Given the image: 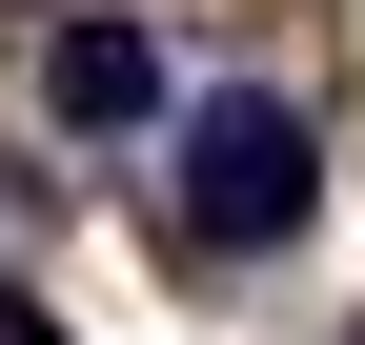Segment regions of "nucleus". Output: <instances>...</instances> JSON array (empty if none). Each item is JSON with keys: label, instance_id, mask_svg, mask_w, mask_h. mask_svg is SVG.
Segmentation results:
<instances>
[{"label": "nucleus", "instance_id": "obj_1", "mask_svg": "<svg viewBox=\"0 0 365 345\" xmlns=\"http://www.w3.org/2000/svg\"><path fill=\"white\" fill-rule=\"evenodd\" d=\"M182 224L244 264V244H304L325 224V143H304V102H264V81H223V102H182Z\"/></svg>", "mask_w": 365, "mask_h": 345}, {"label": "nucleus", "instance_id": "obj_2", "mask_svg": "<svg viewBox=\"0 0 365 345\" xmlns=\"http://www.w3.org/2000/svg\"><path fill=\"white\" fill-rule=\"evenodd\" d=\"M41 102H61L81 143H122V122H163V41L143 21H61L41 41Z\"/></svg>", "mask_w": 365, "mask_h": 345}, {"label": "nucleus", "instance_id": "obj_3", "mask_svg": "<svg viewBox=\"0 0 365 345\" xmlns=\"http://www.w3.org/2000/svg\"><path fill=\"white\" fill-rule=\"evenodd\" d=\"M0 345H61V325H41V305H0Z\"/></svg>", "mask_w": 365, "mask_h": 345}, {"label": "nucleus", "instance_id": "obj_4", "mask_svg": "<svg viewBox=\"0 0 365 345\" xmlns=\"http://www.w3.org/2000/svg\"><path fill=\"white\" fill-rule=\"evenodd\" d=\"M345 345H365V325H345Z\"/></svg>", "mask_w": 365, "mask_h": 345}]
</instances>
